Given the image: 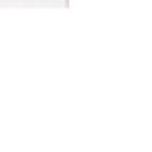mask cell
Masks as SVG:
<instances>
[]
</instances>
